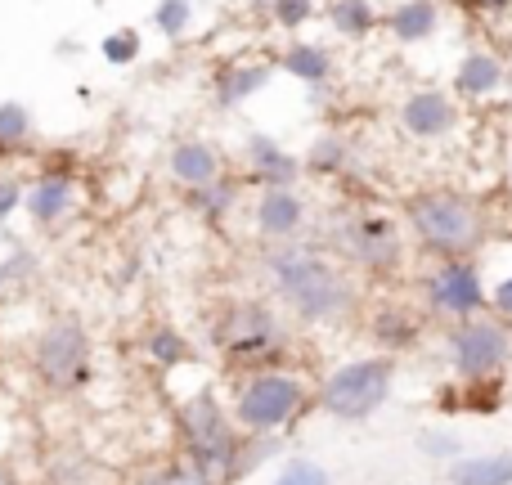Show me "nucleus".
<instances>
[{
	"instance_id": "nucleus-16",
	"label": "nucleus",
	"mask_w": 512,
	"mask_h": 485,
	"mask_svg": "<svg viewBox=\"0 0 512 485\" xmlns=\"http://www.w3.org/2000/svg\"><path fill=\"white\" fill-rule=\"evenodd\" d=\"M504 77H508V68L490 50H468L459 59V68H454V95L490 99L495 90H504Z\"/></svg>"
},
{
	"instance_id": "nucleus-27",
	"label": "nucleus",
	"mask_w": 512,
	"mask_h": 485,
	"mask_svg": "<svg viewBox=\"0 0 512 485\" xmlns=\"http://www.w3.org/2000/svg\"><path fill=\"white\" fill-rule=\"evenodd\" d=\"M149 18L167 41H180L189 32V23H194V0H158Z\"/></svg>"
},
{
	"instance_id": "nucleus-37",
	"label": "nucleus",
	"mask_w": 512,
	"mask_h": 485,
	"mask_svg": "<svg viewBox=\"0 0 512 485\" xmlns=\"http://www.w3.org/2000/svg\"><path fill=\"white\" fill-rule=\"evenodd\" d=\"M481 5H486V9H508L512 0H481Z\"/></svg>"
},
{
	"instance_id": "nucleus-29",
	"label": "nucleus",
	"mask_w": 512,
	"mask_h": 485,
	"mask_svg": "<svg viewBox=\"0 0 512 485\" xmlns=\"http://www.w3.org/2000/svg\"><path fill=\"white\" fill-rule=\"evenodd\" d=\"M414 319L409 315H400V310H382L378 319H373V337H378L382 346H405V342H414Z\"/></svg>"
},
{
	"instance_id": "nucleus-1",
	"label": "nucleus",
	"mask_w": 512,
	"mask_h": 485,
	"mask_svg": "<svg viewBox=\"0 0 512 485\" xmlns=\"http://www.w3.org/2000/svg\"><path fill=\"white\" fill-rule=\"evenodd\" d=\"M261 270L270 279L274 297L306 324H337L355 310L360 292L342 261L310 243H270L261 256Z\"/></svg>"
},
{
	"instance_id": "nucleus-5",
	"label": "nucleus",
	"mask_w": 512,
	"mask_h": 485,
	"mask_svg": "<svg viewBox=\"0 0 512 485\" xmlns=\"http://www.w3.org/2000/svg\"><path fill=\"white\" fill-rule=\"evenodd\" d=\"M306 400L310 391L297 373H283V369L248 373L239 382V391H234V423L248 436H274L306 409Z\"/></svg>"
},
{
	"instance_id": "nucleus-24",
	"label": "nucleus",
	"mask_w": 512,
	"mask_h": 485,
	"mask_svg": "<svg viewBox=\"0 0 512 485\" xmlns=\"http://www.w3.org/2000/svg\"><path fill=\"white\" fill-rule=\"evenodd\" d=\"M32 140V108L23 99H0V153L23 149Z\"/></svg>"
},
{
	"instance_id": "nucleus-9",
	"label": "nucleus",
	"mask_w": 512,
	"mask_h": 485,
	"mask_svg": "<svg viewBox=\"0 0 512 485\" xmlns=\"http://www.w3.org/2000/svg\"><path fill=\"white\" fill-rule=\"evenodd\" d=\"M216 346L230 360H248L261 369V360H270L283 346V324L265 301H234L221 319H216Z\"/></svg>"
},
{
	"instance_id": "nucleus-30",
	"label": "nucleus",
	"mask_w": 512,
	"mask_h": 485,
	"mask_svg": "<svg viewBox=\"0 0 512 485\" xmlns=\"http://www.w3.org/2000/svg\"><path fill=\"white\" fill-rule=\"evenodd\" d=\"M270 18L283 32H301L315 18V0H270Z\"/></svg>"
},
{
	"instance_id": "nucleus-39",
	"label": "nucleus",
	"mask_w": 512,
	"mask_h": 485,
	"mask_svg": "<svg viewBox=\"0 0 512 485\" xmlns=\"http://www.w3.org/2000/svg\"><path fill=\"white\" fill-rule=\"evenodd\" d=\"M256 5H261V9H270V0H256Z\"/></svg>"
},
{
	"instance_id": "nucleus-6",
	"label": "nucleus",
	"mask_w": 512,
	"mask_h": 485,
	"mask_svg": "<svg viewBox=\"0 0 512 485\" xmlns=\"http://www.w3.org/2000/svg\"><path fill=\"white\" fill-rule=\"evenodd\" d=\"M32 369L50 391H77L90 378V333L77 315H59L36 333Z\"/></svg>"
},
{
	"instance_id": "nucleus-20",
	"label": "nucleus",
	"mask_w": 512,
	"mask_h": 485,
	"mask_svg": "<svg viewBox=\"0 0 512 485\" xmlns=\"http://www.w3.org/2000/svg\"><path fill=\"white\" fill-rule=\"evenodd\" d=\"M274 77V63H234V68H221L216 77V104L221 108H239L248 104L252 95H261Z\"/></svg>"
},
{
	"instance_id": "nucleus-35",
	"label": "nucleus",
	"mask_w": 512,
	"mask_h": 485,
	"mask_svg": "<svg viewBox=\"0 0 512 485\" xmlns=\"http://www.w3.org/2000/svg\"><path fill=\"white\" fill-rule=\"evenodd\" d=\"M18 261H23V256H14V261H0V292H5L9 283L18 279V270H23V265H18Z\"/></svg>"
},
{
	"instance_id": "nucleus-3",
	"label": "nucleus",
	"mask_w": 512,
	"mask_h": 485,
	"mask_svg": "<svg viewBox=\"0 0 512 485\" xmlns=\"http://www.w3.org/2000/svg\"><path fill=\"white\" fill-rule=\"evenodd\" d=\"M180 436H185V454L194 468H203L207 477H216L221 485H234L243 477V427L234 423V414H225V405L212 391H198L185 405L176 409Z\"/></svg>"
},
{
	"instance_id": "nucleus-2",
	"label": "nucleus",
	"mask_w": 512,
	"mask_h": 485,
	"mask_svg": "<svg viewBox=\"0 0 512 485\" xmlns=\"http://www.w3.org/2000/svg\"><path fill=\"white\" fill-rule=\"evenodd\" d=\"M405 230L436 261H463L486 243V212L459 189H418L405 198Z\"/></svg>"
},
{
	"instance_id": "nucleus-18",
	"label": "nucleus",
	"mask_w": 512,
	"mask_h": 485,
	"mask_svg": "<svg viewBox=\"0 0 512 485\" xmlns=\"http://www.w3.org/2000/svg\"><path fill=\"white\" fill-rule=\"evenodd\" d=\"M274 68L288 72V77L301 81V86H324V81L333 77V54H328V45H319V41H292L288 50L279 54Z\"/></svg>"
},
{
	"instance_id": "nucleus-7",
	"label": "nucleus",
	"mask_w": 512,
	"mask_h": 485,
	"mask_svg": "<svg viewBox=\"0 0 512 485\" xmlns=\"http://www.w3.org/2000/svg\"><path fill=\"white\" fill-rule=\"evenodd\" d=\"M333 243L346 261L369 270V274H391V270H400V261H405V225H396L382 212L346 216V221L333 230Z\"/></svg>"
},
{
	"instance_id": "nucleus-19",
	"label": "nucleus",
	"mask_w": 512,
	"mask_h": 485,
	"mask_svg": "<svg viewBox=\"0 0 512 485\" xmlns=\"http://www.w3.org/2000/svg\"><path fill=\"white\" fill-rule=\"evenodd\" d=\"M436 27H441V5L436 0H405L387 14V32L396 36L400 45H418V41H432Z\"/></svg>"
},
{
	"instance_id": "nucleus-14",
	"label": "nucleus",
	"mask_w": 512,
	"mask_h": 485,
	"mask_svg": "<svg viewBox=\"0 0 512 485\" xmlns=\"http://www.w3.org/2000/svg\"><path fill=\"white\" fill-rule=\"evenodd\" d=\"M167 176L185 189H203L225 176V158L212 140H176L167 149Z\"/></svg>"
},
{
	"instance_id": "nucleus-10",
	"label": "nucleus",
	"mask_w": 512,
	"mask_h": 485,
	"mask_svg": "<svg viewBox=\"0 0 512 485\" xmlns=\"http://www.w3.org/2000/svg\"><path fill=\"white\" fill-rule=\"evenodd\" d=\"M423 301L427 310L436 315H450V319H472L490 306V292L486 279H481V265L472 256L463 261H436L423 279Z\"/></svg>"
},
{
	"instance_id": "nucleus-22",
	"label": "nucleus",
	"mask_w": 512,
	"mask_h": 485,
	"mask_svg": "<svg viewBox=\"0 0 512 485\" xmlns=\"http://www.w3.org/2000/svg\"><path fill=\"white\" fill-rule=\"evenodd\" d=\"M189 194V203H194V212L203 216V221H225V216L239 207V185L234 180H212V185H203V189H185Z\"/></svg>"
},
{
	"instance_id": "nucleus-32",
	"label": "nucleus",
	"mask_w": 512,
	"mask_h": 485,
	"mask_svg": "<svg viewBox=\"0 0 512 485\" xmlns=\"http://www.w3.org/2000/svg\"><path fill=\"white\" fill-rule=\"evenodd\" d=\"M418 450H423V454H432V459H459V454H463V441H459V436L423 432V441H418Z\"/></svg>"
},
{
	"instance_id": "nucleus-8",
	"label": "nucleus",
	"mask_w": 512,
	"mask_h": 485,
	"mask_svg": "<svg viewBox=\"0 0 512 485\" xmlns=\"http://www.w3.org/2000/svg\"><path fill=\"white\" fill-rule=\"evenodd\" d=\"M450 364L459 369V378L468 382H490L504 373V364L512 360V333L504 319L490 315H472L459 319V328L450 333Z\"/></svg>"
},
{
	"instance_id": "nucleus-17",
	"label": "nucleus",
	"mask_w": 512,
	"mask_h": 485,
	"mask_svg": "<svg viewBox=\"0 0 512 485\" xmlns=\"http://www.w3.org/2000/svg\"><path fill=\"white\" fill-rule=\"evenodd\" d=\"M450 485H512V450L495 454H459L445 468Z\"/></svg>"
},
{
	"instance_id": "nucleus-34",
	"label": "nucleus",
	"mask_w": 512,
	"mask_h": 485,
	"mask_svg": "<svg viewBox=\"0 0 512 485\" xmlns=\"http://www.w3.org/2000/svg\"><path fill=\"white\" fill-rule=\"evenodd\" d=\"M490 306L499 310V319H512V274H508L504 283H499L495 292H490Z\"/></svg>"
},
{
	"instance_id": "nucleus-15",
	"label": "nucleus",
	"mask_w": 512,
	"mask_h": 485,
	"mask_svg": "<svg viewBox=\"0 0 512 485\" xmlns=\"http://www.w3.org/2000/svg\"><path fill=\"white\" fill-rule=\"evenodd\" d=\"M72 198H77V180L63 176V171H41V176L27 180L23 194V212L36 225H54L72 212Z\"/></svg>"
},
{
	"instance_id": "nucleus-38",
	"label": "nucleus",
	"mask_w": 512,
	"mask_h": 485,
	"mask_svg": "<svg viewBox=\"0 0 512 485\" xmlns=\"http://www.w3.org/2000/svg\"><path fill=\"white\" fill-rule=\"evenodd\" d=\"M504 90H512V68H508V77H504Z\"/></svg>"
},
{
	"instance_id": "nucleus-25",
	"label": "nucleus",
	"mask_w": 512,
	"mask_h": 485,
	"mask_svg": "<svg viewBox=\"0 0 512 485\" xmlns=\"http://www.w3.org/2000/svg\"><path fill=\"white\" fill-rule=\"evenodd\" d=\"M144 351H149V360L162 364V369H176V364L189 360V342L176 328H153V333L144 337Z\"/></svg>"
},
{
	"instance_id": "nucleus-23",
	"label": "nucleus",
	"mask_w": 512,
	"mask_h": 485,
	"mask_svg": "<svg viewBox=\"0 0 512 485\" xmlns=\"http://www.w3.org/2000/svg\"><path fill=\"white\" fill-rule=\"evenodd\" d=\"M301 167H306L310 176H337V171L351 167V144H346L342 135H319V140L306 149Z\"/></svg>"
},
{
	"instance_id": "nucleus-31",
	"label": "nucleus",
	"mask_w": 512,
	"mask_h": 485,
	"mask_svg": "<svg viewBox=\"0 0 512 485\" xmlns=\"http://www.w3.org/2000/svg\"><path fill=\"white\" fill-rule=\"evenodd\" d=\"M144 485H221L216 477H207L203 468H194V463H167L162 472H153Z\"/></svg>"
},
{
	"instance_id": "nucleus-12",
	"label": "nucleus",
	"mask_w": 512,
	"mask_h": 485,
	"mask_svg": "<svg viewBox=\"0 0 512 485\" xmlns=\"http://www.w3.org/2000/svg\"><path fill=\"white\" fill-rule=\"evenodd\" d=\"M396 122L409 140H445V135L459 131L463 113H459V99H454L450 90L423 86V90H409V95L400 99Z\"/></svg>"
},
{
	"instance_id": "nucleus-33",
	"label": "nucleus",
	"mask_w": 512,
	"mask_h": 485,
	"mask_svg": "<svg viewBox=\"0 0 512 485\" xmlns=\"http://www.w3.org/2000/svg\"><path fill=\"white\" fill-rule=\"evenodd\" d=\"M23 194H27V185H18V180L0 176V221H5V216H14L18 207H23Z\"/></svg>"
},
{
	"instance_id": "nucleus-28",
	"label": "nucleus",
	"mask_w": 512,
	"mask_h": 485,
	"mask_svg": "<svg viewBox=\"0 0 512 485\" xmlns=\"http://www.w3.org/2000/svg\"><path fill=\"white\" fill-rule=\"evenodd\" d=\"M270 485H333V477H328V468L315 459H288L274 472Z\"/></svg>"
},
{
	"instance_id": "nucleus-13",
	"label": "nucleus",
	"mask_w": 512,
	"mask_h": 485,
	"mask_svg": "<svg viewBox=\"0 0 512 485\" xmlns=\"http://www.w3.org/2000/svg\"><path fill=\"white\" fill-rule=\"evenodd\" d=\"M243 162H248V176L256 185H297L301 171H306L297 153H288L265 131H252L248 140H243Z\"/></svg>"
},
{
	"instance_id": "nucleus-11",
	"label": "nucleus",
	"mask_w": 512,
	"mask_h": 485,
	"mask_svg": "<svg viewBox=\"0 0 512 485\" xmlns=\"http://www.w3.org/2000/svg\"><path fill=\"white\" fill-rule=\"evenodd\" d=\"M310 207L297 194V185H261L252 203V225L265 243H297L306 239Z\"/></svg>"
},
{
	"instance_id": "nucleus-4",
	"label": "nucleus",
	"mask_w": 512,
	"mask_h": 485,
	"mask_svg": "<svg viewBox=\"0 0 512 485\" xmlns=\"http://www.w3.org/2000/svg\"><path fill=\"white\" fill-rule=\"evenodd\" d=\"M396 382V360L391 355H360V360L337 364L319 387V409L337 423H364L373 418L391 396Z\"/></svg>"
},
{
	"instance_id": "nucleus-26",
	"label": "nucleus",
	"mask_w": 512,
	"mask_h": 485,
	"mask_svg": "<svg viewBox=\"0 0 512 485\" xmlns=\"http://www.w3.org/2000/svg\"><path fill=\"white\" fill-rule=\"evenodd\" d=\"M99 54H104V63H113V68H131V63H140L144 41L135 27H117V32H108L104 41H99Z\"/></svg>"
},
{
	"instance_id": "nucleus-21",
	"label": "nucleus",
	"mask_w": 512,
	"mask_h": 485,
	"mask_svg": "<svg viewBox=\"0 0 512 485\" xmlns=\"http://www.w3.org/2000/svg\"><path fill=\"white\" fill-rule=\"evenodd\" d=\"M328 23L346 41H364L378 27V9H373V0H333L328 5Z\"/></svg>"
},
{
	"instance_id": "nucleus-36",
	"label": "nucleus",
	"mask_w": 512,
	"mask_h": 485,
	"mask_svg": "<svg viewBox=\"0 0 512 485\" xmlns=\"http://www.w3.org/2000/svg\"><path fill=\"white\" fill-rule=\"evenodd\" d=\"M0 485H18V477L9 472V463H0Z\"/></svg>"
}]
</instances>
